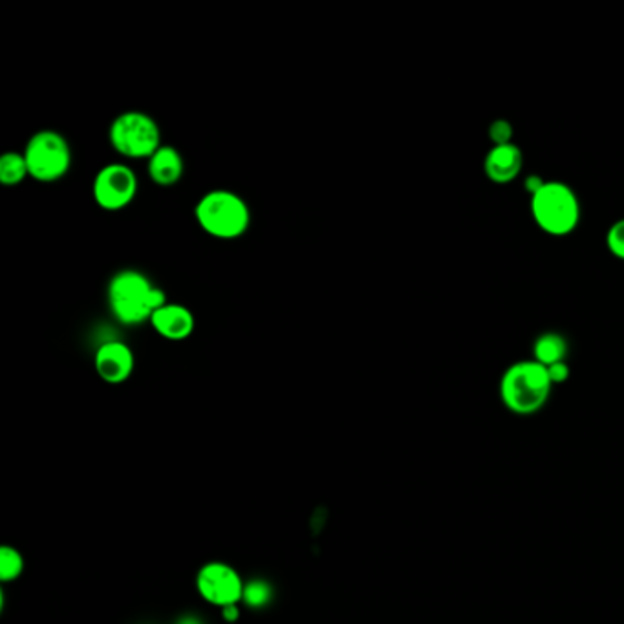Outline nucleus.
I'll return each instance as SVG.
<instances>
[{
	"instance_id": "nucleus-3",
	"label": "nucleus",
	"mask_w": 624,
	"mask_h": 624,
	"mask_svg": "<svg viewBox=\"0 0 624 624\" xmlns=\"http://www.w3.org/2000/svg\"><path fill=\"white\" fill-rule=\"evenodd\" d=\"M533 221L549 236H568L581 222V202L568 184L549 179L529 201Z\"/></svg>"
},
{
	"instance_id": "nucleus-22",
	"label": "nucleus",
	"mask_w": 624,
	"mask_h": 624,
	"mask_svg": "<svg viewBox=\"0 0 624 624\" xmlns=\"http://www.w3.org/2000/svg\"><path fill=\"white\" fill-rule=\"evenodd\" d=\"M176 624H204V623H202V621L198 620V617H195V615H185V617H182V620H179L178 623Z\"/></svg>"
},
{
	"instance_id": "nucleus-15",
	"label": "nucleus",
	"mask_w": 624,
	"mask_h": 624,
	"mask_svg": "<svg viewBox=\"0 0 624 624\" xmlns=\"http://www.w3.org/2000/svg\"><path fill=\"white\" fill-rule=\"evenodd\" d=\"M272 584L267 583V581H264V578H253V581H250V583L244 584V595H242V603L247 604L250 608H264V606H267V604L272 603Z\"/></svg>"
},
{
	"instance_id": "nucleus-10",
	"label": "nucleus",
	"mask_w": 624,
	"mask_h": 624,
	"mask_svg": "<svg viewBox=\"0 0 624 624\" xmlns=\"http://www.w3.org/2000/svg\"><path fill=\"white\" fill-rule=\"evenodd\" d=\"M524 154L515 144L493 145L484 159V173L493 184H511L523 173Z\"/></svg>"
},
{
	"instance_id": "nucleus-4",
	"label": "nucleus",
	"mask_w": 624,
	"mask_h": 624,
	"mask_svg": "<svg viewBox=\"0 0 624 624\" xmlns=\"http://www.w3.org/2000/svg\"><path fill=\"white\" fill-rule=\"evenodd\" d=\"M196 222L218 241H235L251 224L250 205L231 191H211L195 207Z\"/></svg>"
},
{
	"instance_id": "nucleus-21",
	"label": "nucleus",
	"mask_w": 624,
	"mask_h": 624,
	"mask_svg": "<svg viewBox=\"0 0 624 624\" xmlns=\"http://www.w3.org/2000/svg\"><path fill=\"white\" fill-rule=\"evenodd\" d=\"M222 617H224L225 623H236L238 617H241V608H238V604H231V606L222 608Z\"/></svg>"
},
{
	"instance_id": "nucleus-7",
	"label": "nucleus",
	"mask_w": 624,
	"mask_h": 624,
	"mask_svg": "<svg viewBox=\"0 0 624 624\" xmlns=\"http://www.w3.org/2000/svg\"><path fill=\"white\" fill-rule=\"evenodd\" d=\"M94 201L103 211L125 209L138 195V176L128 165L110 164L94 179Z\"/></svg>"
},
{
	"instance_id": "nucleus-1",
	"label": "nucleus",
	"mask_w": 624,
	"mask_h": 624,
	"mask_svg": "<svg viewBox=\"0 0 624 624\" xmlns=\"http://www.w3.org/2000/svg\"><path fill=\"white\" fill-rule=\"evenodd\" d=\"M107 298L114 318L125 326L150 323L156 310L167 304L164 290L136 270L116 273L108 282Z\"/></svg>"
},
{
	"instance_id": "nucleus-12",
	"label": "nucleus",
	"mask_w": 624,
	"mask_h": 624,
	"mask_svg": "<svg viewBox=\"0 0 624 624\" xmlns=\"http://www.w3.org/2000/svg\"><path fill=\"white\" fill-rule=\"evenodd\" d=\"M149 176L159 187L178 184L184 176L182 154L170 145H162L149 158Z\"/></svg>"
},
{
	"instance_id": "nucleus-11",
	"label": "nucleus",
	"mask_w": 624,
	"mask_h": 624,
	"mask_svg": "<svg viewBox=\"0 0 624 624\" xmlns=\"http://www.w3.org/2000/svg\"><path fill=\"white\" fill-rule=\"evenodd\" d=\"M150 324L159 338L167 339V341H185L193 335L196 326L195 315L189 308L170 304V302L156 310L150 319Z\"/></svg>"
},
{
	"instance_id": "nucleus-20",
	"label": "nucleus",
	"mask_w": 624,
	"mask_h": 624,
	"mask_svg": "<svg viewBox=\"0 0 624 624\" xmlns=\"http://www.w3.org/2000/svg\"><path fill=\"white\" fill-rule=\"evenodd\" d=\"M544 184H546V179L540 178L538 175H529L524 179V189H526L527 195L532 198L535 193L543 189Z\"/></svg>"
},
{
	"instance_id": "nucleus-19",
	"label": "nucleus",
	"mask_w": 624,
	"mask_h": 624,
	"mask_svg": "<svg viewBox=\"0 0 624 624\" xmlns=\"http://www.w3.org/2000/svg\"><path fill=\"white\" fill-rule=\"evenodd\" d=\"M548 374L549 379H552L553 387H555V384L566 383L569 376H572V372H569V364L566 363V361H563V363L552 364V367H548Z\"/></svg>"
},
{
	"instance_id": "nucleus-2",
	"label": "nucleus",
	"mask_w": 624,
	"mask_h": 624,
	"mask_svg": "<svg viewBox=\"0 0 624 624\" xmlns=\"http://www.w3.org/2000/svg\"><path fill=\"white\" fill-rule=\"evenodd\" d=\"M553 383L548 369L535 359L509 364L500 379V400L513 415H537L548 403Z\"/></svg>"
},
{
	"instance_id": "nucleus-6",
	"label": "nucleus",
	"mask_w": 624,
	"mask_h": 624,
	"mask_svg": "<svg viewBox=\"0 0 624 624\" xmlns=\"http://www.w3.org/2000/svg\"><path fill=\"white\" fill-rule=\"evenodd\" d=\"M30 176L41 184H53L67 176L72 167V150L62 134L56 130H39L31 136L25 149Z\"/></svg>"
},
{
	"instance_id": "nucleus-13",
	"label": "nucleus",
	"mask_w": 624,
	"mask_h": 624,
	"mask_svg": "<svg viewBox=\"0 0 624 624\" xmlns=\"http://www.w3.org/2000/svg\"><path fill=\"white\" fill-rule=\"evenodd\" d=\"M568 350V341L563 333L544 332L533 343V359L548 369L552 364L566 361Z\"/></svg>"
},
{
	"instance_id": "nucleus-17",
	"label": "nucleus",
	"mask_w": 624,
	"mask_h": 624,
	"mask_svg": "<svg viewBox=\"0 0 624 624\" xmlns=\"http://www.w3.org/2000/svg\"><path fill=\"white\" fill-rule=\"evenodd\" d=\"M606 247L615 259L624 261V218L610 225L608 233H606Z\"/></svg>"
},
{
	"instance_id": "nucleus-9",
	"label": "nucleus",
	"mask_w": 624,
	"mask_h": 624,
	"mask_svg": "<svg viewBox=\"0 0 624 624\" xmlns=\"http://www.w3.org/2000/svg\"><path fill=\"white\" fill-rule=\"evenodd\" d=\"M94 364L103 381L124 383L134 372V352L121 341H108L99 347Z\"/></svg>"
},
{
	"instance_id": "nucleus-8",
	"label": "nucleus",
	"mask_w": 624,
	"mask_h": 624,
	"mask_svg": "<svg viewBox=\"0 0 624 624\" xmlns=\"http://www.w3.org/2000/svg\"><path fill=\"white\" fill-rule=\"evenodd\" d=\"M244 584L238 572L225 563L204 564L196 575V589L202 599L218 608L241 603Z\"/></svg>"
},
{
	"instance_id": "nucleus-5",
	"label": "nucleus",
	"mask_w": 624,
	"mask_h": 624,
	"mask_svg": "<svg viewBox=\"0 0 624 624\" xmlns=\"http://www.w3.org/2000/svg\"><path fill=\"white\" fill-rule=\"evenodd\" d=\"M108 139L124 158L149 159L162 147V133L149 114L130 110L119 114L108 130Z\"/></svg>"
},
{
	"instance_id": "nucleus-14",
	"label": "nucleus",
	"mask_w": 624,
	"mask_h": 624,
	"mask_svg": "<svg viewBox=\"0 0 624 624\" xmlns=\"http://www.w3.org/2000/svg\"><path fill=\"white\" fill-rule=\"evenodd\" d=\"M30 176L25 154L6 153L0 158V184L6 187H13L25 182Z\"/></svg>"
},
{
	"instance_id": "nucleus-18",
	"label": "nucleus",
	"mask_w": 624,
	"mask_h": 624,
	"mask_svg": "<svg viewBox=\"0 0 624 624\" xmlns=\"http://www.w3.org/2000/svg\"><path fill=\"white\" fill-rule=\"evenodd\" d=\"M489 139L493 145L513 144V125L507 119H495L489 125Z\"/></svg>"
},
{
	"instance_id": "nucleus-16",
	"label": "nucleus",
	"mask_w": 624,
	"mask_h": 624,
	"mask_svg": "<svg viewBox=\"0 0 624 624\" xmlns=\"http://www.w3.org/2000/svg\"><path fill=\"white\" fill-rule=\"evenodd\" d=\"M25 572V558L21 552L11 546H2L0 548V578L2 583H11L21 577Z\"/></svg>"
}]
</instances>
